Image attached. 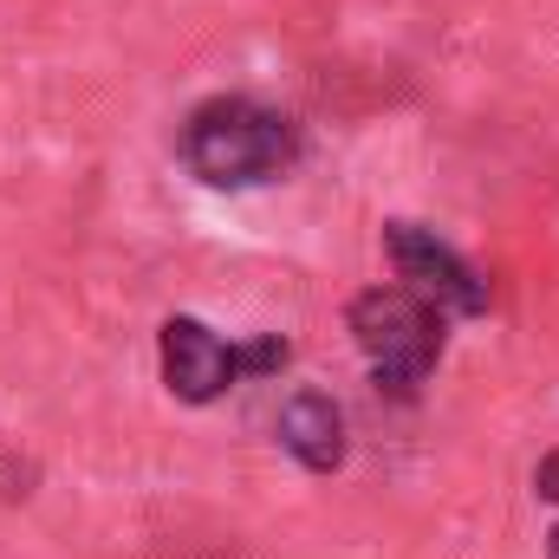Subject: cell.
<instances>
[{
	"label": "cell",
	"instance_id": "8992f818",
	"mask_svg": "<svg viewBox=\"0 0 559 559\" xmlns=\"http://www.w3.org/2000/svg\"><path fill=\"white\" fill-rule=\"evenodd\" d=\"M534 495L559 508V449H554V455H540V468H534Z\"/></svg>",
	"mask_w": 559,
	"mask_h": 559
},
{
	"label": "cell",
	"instance_id": "3957f363",
	"mask_svg": "<svg viewBox=\"0 0 559 559\" xmlns=\"http://www.w3.org/2000/svg\"><path fill=\"white\" fill-rule=\"evenodd\" d=\"M286 365V338H254V345H235L222 338L215 325L189 319V312H169L163 332H156V371H163V391L176 404H222L235 384L248 378H274Z\"/></svg>",
	"mask_w": 559,
	"mask_h": 559
},
{
	"label": "cell",
	"instance_id": "7a4b0ae2",
	"mask_svg": "<svg viewBox=\"0 0 559 559\" xmlns=\"http://www.w3.org/2000/svg\"><path fill=\"white\" fill-rule=\"evenodd\" d=\"M345 319H352V338L371 365V384L384 397H417L436 371V358H442L449 312L397 280V286H365Z\"/></svg>",
	"mask_w": 559,
	"mask_h": 559
},
{
	"label": "cell",
	"instance_id": "5b68a950",
	"mask_svg": "<svg viewBox=\"0 0 559 559\" xmlns=\"http://www.w3.org/2000/svg\"><path fill=\"white\" fill-rule=\"evenodd\" d=\"M280 449L306 468V475H338L345 468V411L325 391H293L280 404Z\"/></svg>",
	"mask_w": 559,
	"mask_h": 559
},
{
	"label": "cell",
	"instance_id": "277c9868",
	"mask_svg": "<svg viewBox=\"0 0 559 559\" xmlns=\"http://www.w3.org/2000/svg\"><path fill=\"white\" fill-rule=\"evenodd\" d=\"M384 254H391L397 280L411 293H423L429 306H442L449 319H481L488 312V274L468 254H455L436 228H423V222H384Z\"/></svg>",
	"mask_w": 559,
	"mask_h": 559
},
{
	"label": "cell",
	"instance_id": "52a82bcc",
	"mask_svg": "<svg viewBox=\"0 0 559 559\" xmlns=\"http://www.w3.org/2000/svg\"><path fill=\"white\" fill-rule=\"evenodd\" d=\"M547 554H554V559H559V521H554V534H547Z\"/></svg>",
	"mask_w": 559,
	"mask_h": 559
},
{
	"label": "cell",
	"instance_id": "6da1fadb",
	"mask_svg": "<svg viewBox=\"0 0 559 559\" xmlns=\"http://www.w3.org/2000/svg\"><path fill=\"white\" fill-rule=\"evenodd\" d=\"M299 150H306L299 118L254 98V92H215V98L189 105L176 124V163L202 189H228V195L293 176Z\"/></svg>",
	"mask_w": 559,
	"mask_h": 559
}]
</instances>
